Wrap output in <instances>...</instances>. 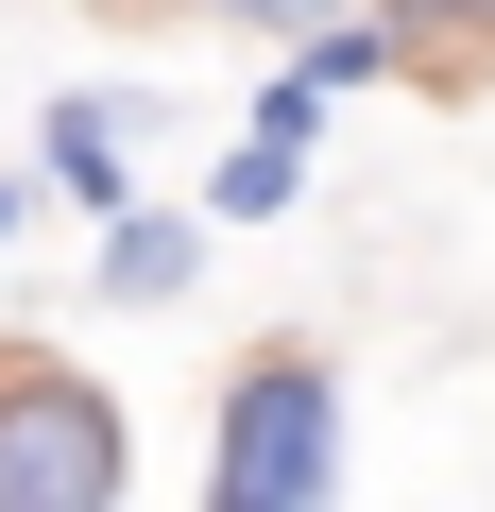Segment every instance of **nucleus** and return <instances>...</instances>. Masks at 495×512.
<instances>
[{
  "label": "nucleus",
  "mask_w": 495,
  "mask_h": 512,
  "mask_svg": "<svg viewBox=\"0 0 495 512\" xmlns=\"http://www.w3.org/2000/svg\"><path fill=\"white\" fill-rule=\"evenodd\" d=\"M0 239H18V188H0Z\"/></svg>",
  "instance_id": "nucleus-9"
},
{
  "label": "nucleus",
  "mask_w": 495,
  "mask_h": 512,
  "mask_svg": "<svg viewBox=\"0 0 495 512\" xmlns=\"http://www.w3.org/2000/svg\"><path fill=\"white\" fill-rule=\"evenodd\" d=\"M376 69H393V35H376V18H325V35H308V86H325V103H342V86H376Z\"/></svg>",
  "instance_id": "nucleus-6"
},
{
  "label": "nucleus",
  "mask_w": 495,
  "mask_h": 512,
  "mask_svg": "<svg viewBox=\"0 0 495 512\" xmlns=\"http://www.w3.org/2000/svg\"><path fill=\"white\" fill-rule=\"evenodd\" d=\"M188 256H205L188 205H103V308H171V291H188Z\"/></svg>",
  "instance_id": "nucleus-4"
},
{
  "label": "nucleus",
  "mask_w": 495,
  "mask_h": 512,
  "mask_svg": "<svg viewBox=\"0 0 495 512\" xmlns=\"http://www.w3.org/2000/svg\"><path fill=\"white\" fill-rule=\"evenodd\" d=\"M308 137H325V86H308V69H291V86H274V103H257V137H239V154H222V171H205V205H222V222H274V205H291V188H308Z\"/></svg>",
  "instance_id": "nucleus-3"
},
{
  "label": "nucleus",
  "mask_w": 495,
  "mask_h": 512,
  "mask_svg": "<svg viewBox=\"0 0 495 512\" xmlns=\"http://www.w3.org/2000/svg\"><path fill=\"white\" fill-rule=\"evenodd\" d=\"M52 188L120 205V103H103V86H69V103H52Z\"/></svg>",
  "instance_id": "nucleus-5"
},
{
  "label": "nucleus",
  "mask_w": 495,
  "mask_h": 512,
  "mask_svg": "<svg viewBox=\"0 0 495 512\" xmlns=\"http://www.w3.org/2000/svg\"><path fill=\"white\" fill-rule=\"evenodd\" d=\"M120 410L69 359H0V512H103L120 495Z\"/></svg>",
  "instance_id": "nucleus-2"
},
{
  "label": "nucleus",
  "mask_w": 495,
  "mask_h": 512,
  "mask_svg": "<svg viewBox=\"0 0 495 512\" xmlns=\"http://www.w3.org/2000/svg\"><path fill=\"white\" fill-rule=\"evenodd\" d=\"M205 495H222V512H308V495H342V376H325V359H257V376L222 393Z\"/></svg>",
  "instance_id": "nucleus-1"
},
{
  "label": "nucleus",
  "mask_w": 495,
  "mask_h": 512,
  "mask_svg": "<svg viewBox=\"0 0 495 512\" xmlns=\"http://www.w3.org/2000/svg\"><path fill=\"white\" fill-rule=\"evenodd\" d=\"M222 18H257V35H325V18H359V0H222Z\"/></svg>",
  "instance_id": "nucleus-7"
},
{
  "label": "nucleus",
  "mask_w": 495,
  "mask_h": 512,
  "mask_svg": "<svg viewBox=\"0 0 495 512\" xmlns=\"http://www.w3.org/2000/svg\"><path fill=\"white\" fill-rule=\"evenodd\" d=\"M410 18H478V35H495V0H410Z\"/></svg>",
  "instance_id": "nucleus-8"
}]
</instances>
